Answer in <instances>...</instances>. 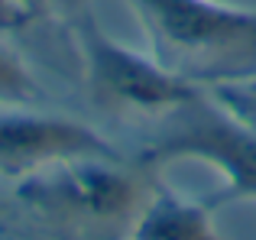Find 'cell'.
<instances>
[{"label":"cell","mask_w":256,"mask_h":240,"mask_svg":"<svg viewBox=\"0 0 256 240\" xmlns=\"http://www.w3.org/2000/svg\"><path fill=\"white\" fill-rule=\"evenodd\" d=\"M36 0H0V32H16L36 20Z\"/></svg>","instance_id":"obj_9"},{"label":"cell","mask_w":256,"mask_h":240,"mask_svg":"<svg viewBox=\"0 0 256 240\" xmlns=\"http://www.w3.org/2000/svg\"><path fill=\"white\" fill-rule=\"evenodd\" d=\"M152 182L124 169L120 156H91L58 162L23 178L16 188L20 202L58 228L104 230L126 228L140 214Z\"/></svg>","instance_id":"obj_3"},{"label":"cell","mask_w":256,"mask_h":240,"mask_svg":"<svg viewBox=\"0 0 256 240\" xmlns=\"http://www.w3.org/2000/svg\"><path fill=\"white\" fill-rule=\"evenodd\" d=\"M39 98V84L32 72L13 56L10 49L0 46V104H30Z\"/></svg>","instance_id":"obj_7"},{"label":"cell","mask_w":256,"mask_h":240,"mask_svg":"<svg viewBox=\"0 0 256 240\" xmlns=\"http://www.w3.org/2000/svg\"><path fill=\"white\" fill-rule=\"evenodd\" d=\"M172 75L214 88L256 75V10L220 0H126Z\"/></svg>","instance_id":"obj_1"},{"label":"cell","mask_w":256,"mask_h":240,"mask_svg":"<svg viewBox=\"0 0 256 240\" xmlns=\"http://www.w3.org/2000/svg\"><path fill=\"white\" fill-rule=\"evenodd\" d=\"M72 30H75L78 49L84 56L91 98L100 108L117 110V114L162 117L201 91L198 84L162 68L152 56L133 52L130 46L107 36L91 10L72 20Z\"/></svg>","instance_id":"obj_4"},{"label":"cell","mask_w":256,"mask_h":240,"mask_svg":"<svg viewBox=\"0 0 256 240\" xmlns=\"http://www.w3.org/2000/svg\"><path fill=\"white\" fill-rule=\"evenodd\" d=\"M175 159H201L220 172V188L204 198L211 211L227 202H256V130L237 120L204 88L159 117L140 162L159 169Z\"/></svg>","instance_id":"obj_2"},{"label":"cell","mask_w":256,"mask_h":240,"mask_svg":"<svg viewBox=\"0 0 256 240\" xmlns=\"http://www.w3.org/2000/svg\"><path fill=\"white\" fill-rule=\"evenodd\" d=\"M91 156H120V152L82 120L0 110V178L23 182L58 162Z\"/></svg>","instance_id":"obj_5"},{"label":"cell","mask_w":256,"mask_h":240,"mask_svg":"<svg viewBox=\"0 0 256 240\" xmlns=\"http://www.w3.org/2000/svg\"><path fill=\"white\" fill-rule=\"evenodd\" d=\"M208 94L218 104H224L237 120H244L246 126L256 130V75L240 78V82H224L214 84V88H204Z\"/></svg>","instance_id":"obj_8"},{"label":"cell","mask_w":256,"mask_h":240,"mask_svg":"<svg viewBox=\"0 0 256 240\" xmlns=\"http://www.w3.org/2000/svg\"><path fill=\"white\" fill-rule=\"evenodd\" d=\"M58 6H62L65 13H68V20H75V16H82V13L88 10V0H56Z\"/></svg>","instance_id":"obj_10"},{"label":"cell","mask_w":256,"mask_h":240,"mask_svg":"<svg viewBox=\"0 0 256 240\" xmlns=\"http://www.w3.org/2000/svg\"><path fill=\"white\" fill-rule=\"evenodd\" d=\"M130 240H220L204 202H185L169 185L152 182L140 214L133 218Z\"/></svg>","instance_id":"obj_6"}]
</instances>
